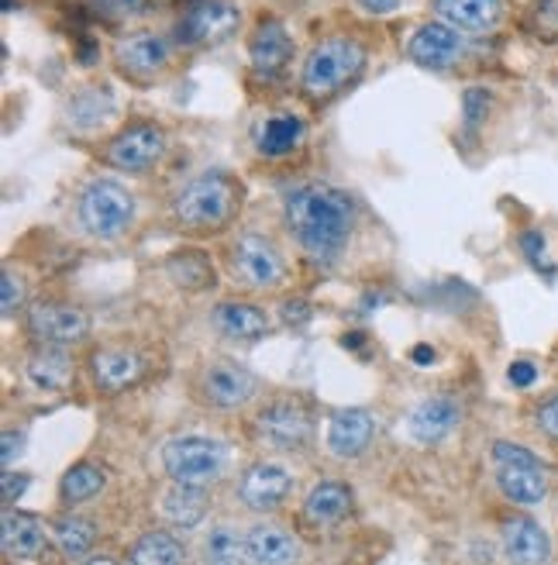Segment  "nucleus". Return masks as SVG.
I'll return each mask as SVG.
<instances>
[{
    "label": "nucleus",
    "mask_w": 558,
    "mask_h": 565,
    "mask_svg": "<svg viewBox=\"0 0 558 565\" xmlns=\"http://www.w3.org/2000/svg\"><path fill=\"white\" fill-rule=\"evenodd\" d=\"M355 217L352 196L328 183H303L283 201L287 232L314 263H334L342 256L355 232Z\"/></svg>",
    "instance_id": "f257e3e1"
},
{
    "label": "nucleus",
    "mask_w": 558,
    "mask_h": 565,
    "mask_svg": "<svg viewBox=\"0 0 558 565\" xmlns=\"http://www.w3.org/2000/svg\"><path fill=\"white\" fill-rule=\"evenodd\" d=\"M238 207H242V183L228 173H221V169H207V173L186 180L173 196L176 224L193 235H211L228 228Z\"/></svg>",
    "instance_id": "f03ea898"
},
{
    "label": "nucleus",
    "mask_w": 558,
    "mask_h": 565,
    "mask_svg": "<svg viewBox=\"0 0 558 565\" xmlns=\"http://www.w3.org/2000/svg\"><path fill=\"white\" fill-rule=\"evenodd\" d=\"M366 70V45L348 35H334L318 42L300 66V90L311 104H328Z\"/></svg>",
    "instance_id": "7ed1b4c3"
},
{
    "label": "nucleus",
    "mask_w": 558,
    "mask_h": 565,
    "mask_svg": "<svg viewBox=\"0 0 558 565\" xmlns=\"http://www.w3.org/2000/svg\"><path fill=\"white\" fill-rule=\"evenodd\" d=\"M135 193L110 177H94L76 196L79 228L97 242H118L121 235H128L135 224Z\"/></svg>",
    "instance_id": "20e7f679"
},
{
    "label": "nucleus",
    "mask_w": 558,
    "mask_h": 565,
    "mask_svg": "<svg viewBox=\"0 0 558 565\" xmlns=\"http://www.w3.org/2000/svg\"><path fill=\"white\" fill-rule=\"evenodd\" d=\"M493 479L500 493H504L514 507H541L548 500V476L535 451H527L517 441H493Z\"/></svg>",
    "instance_id": "39448f33"
},
{
    "label": "nucleus",
    "mask_w": 558,
    "mask_h": 565,
    "mask_svg": "<svg viewBox=\"0 0 558 565\" xmlns=\"http://www.w3.org/2000/svg\"><path fill=\"white\" fill-rule=\"evenodd\" d=\"M162 466H165V476L173 479L180 487H211L221 479L228 466V451L221 441L214 438H204V435H183V438H173L165 441L162 448Z\"/></svg>",
    "instance_id": "423d86ee"
},
{
    "label": "nucleus",
    "mask_w": 558,
    "mask_h": 565,
    "mask_svg": "<svg viewBox=\"0 0 558 565\" xmlns=\"http://www.w3.org/2000/svg\"><path fill=\"white\" fill-rule=\"evenodd\" d=\"M242 24V11L235 0H190L180 14L176 39L186 49H211L228 42Z\"/></svg>",
    "instance_id": "0eeeda50"
},
{
    "label": "nucleus",
    "mask_w": 558,
    "mask_h": 565,
    "mask_svg": "<svg viewBox=\"0 0 558 565\" xmlns=\"http://www.w3.org/2000/svg\"><path fill=\"white\" fill-rule=\"evenodd\" d=\"M165 152H170V138L155 121H131L107 141L104 162L121 169V173H146L162 162Z\"/></svg>",
    "instance_id": "6e6552de"
},
{
    "label": "nucleus",
    "mask_w": 558,
    "mask_h": 565,
    "mask_svg": "<svg viewBox=\"0 0 558 565\" xmlns=\"http://www.w3.org/2000/svg\"><path fill=\"white\" fill-rule=\"evenodd\" d=\"M232 273L248 290H276L287 279V259L266 235L245 232L232 245Z\"/></svg>",
    "instance_id": "1a4fd4ad"
},
{
    "label": "nucleus",
    "mask_w": 558,
    "mask_h": 565,
    "mask_svg": "<svg viewBox=\"0 0 558 565\" xmlns=\"http://www.w3.org/2000/svg\"><path fill=\"white\" fill-rule=\"evenodd\" d=\"M28 331H32V338L39 345L73 349L79 342H87L90 318H87V310H79L76 303L39 300L32 310H28Z\"/></svg>",
    "instance_id": "9d476101"
},
{
    "label": "nucleus",
    "mask_w": 558,
    "mask_h": 565,
    "mask_svg": "<svg viewBox=\"0 0 558 565\" xmlns=\"http://www.w3.org/2000/svg\"><path fill=\"white\" fill-rule=\"evenodd\" d=\"M173 63V42L159 32H128L125 39L115 42V66L135 79V83H152L159 79Z\"/></svg>",
    "instance_id": "9b49d317"
},
{
    "label": "nucleus",
    "mask_w": 558,
    "mask_h": 565,
    "mask_svg": "<svg viewBox=\"0 0 558 565\" xmlns=\"http://www.w3.org/2000/svg\"><path fill=\"white\" fill-rule=\"evenodd\" d=\"M407 55L410 63H417L421 70H455L465 55H469V35H462L459 28L444 24V21H425L407 42Z\"/></svg>",
    "instance_id": "f8f14e48"
},
{
    "label": "nucleus",
    "mask_w": 558,
    "mask_h": 565,
    "mask_svg": "<svg viewBox=\"0 0 558 565\" xmlns=\"http://www.w3.org/2000/svg\"><path fill=\"white\" fill-rule=\"evenodd\" d=\"M256 431L276 451H300L311 445V435H314L311 411L300 401H272L259 411Z\"/></svg>",
    "instance_id": "ddd939ff"
},
{
    "label": "nucleus",
    "mask_w": 558,
    "mask_h": 565,
    "mask_svg": "<svg viewBox=\"0 0 558 565\" xmlns=\"http://www.w3.org/2000/svg\"><path fill=\"white\" fill-rule=\"evenodd\" d=\"M259 393V380L245 370L238 362H211L207 370L201 373V397L217 407V411H235L245 407Z\"/></svg>",
    "instance_id": "4468645a"
},
{
    "label": "nucleus",
    "mask_w": 558,
    "mask_h": 565,
    "mask_svg": "<svg viewBox=\"0 0 558 565\" xmlns=\"http://www.w3.org/2000/svg\"><path fill=\"white\" fill-rule=\"evenodd\" d=\"M290 63H293V39L287 32V24L279 18H262L253 39H248V66H253L259 79H276L287 73Z\"/></svg>",
    "instance_id": "2eb2a0df"
},
{
    "label": "nucleus",
    "mask_w": 558,
    "mask_h": 565,
    "mask_svg": "<svg viewBox=\"0 0 558 565\" xmlns=\"http://www.w3.org/2000/svg\"><path fill=\"white\" fill-rule=\"evenodd\" d=\"M290 490H293V476L279 462H253L238 479V500L256 514L276 511L279 503H287Z\"/></svg>",
    "instance_id": "dca6fc26"
},
{
    "label": "nucleus",
    "mask_w": 558,
    "mask_h": 565,
    "mask_svg": "<svg viewBox=\"0 0 558 565\" xmlns=\"http://www.w3.org/2000/svg\"><path fill=\"white\" fill-rule=\"evenodd\" d=\"M438 21L459 28L462 35H493L507 14V0H434Z\"/></svg>",
    "instance_id": "f3484780"
},
{
    "label": "nucleus",
    "mask_w": 558,
    "mask_h": 565,
    "mask_svg": "<svg viewBox=\"0 0 558 565\" xmlns=\"http://www.w3.org/2000/svg\"><path fill=\"white\" fill-rule=\"evenodd\" d=\"M500 548H504V558L511 565H548L551 558L548 531L524 514L504 521V527H500Z\"/></svg>",
    "instance_id": "a211bd4d"
},
{
    "label": "nucleus",
    "mask_w": 558,
    "mask_h": 565,
    "mask_svg": "<svg viewBox=\"0 0 558 565\" xmlns=\"http://www.w3.org/2000/svg\"><path fill=\"white\" fill-rule=\"evenodd\" d=\"M376 438V420L369 411L348 407L334 411L328 420V451L334 459H358Z\"/></svg>",
    "instance_id": "6ab92c4d"
},
{
    "label": "nucleus",
    "mask_w": 558,
    "mask_h": 565,
    "mask_svg": "<svg viewBox=\"0 0 558 565\" xmlns=\"http://www.w3.org/2000/svg\"><path fill=\"white\" fill-rule=\"evenodd\" d=\"M459 424H462V407L449 397V393H438V397H428L410 411L407 431L414 441L438 445V441L449 438Z\"/></svg>",
    "instance_id": "aec40b11"
},
{
    "label": "nucleus",
    "mask_w": 558,
    "mask_h": 565,
    "mask_svg": "<svg viewBox=\"0 0 558 565\" xmlns=\"http://www.w3.org/2000/svg\"><path fill=\"white\" fill-rule=\"evenodd\" d=\"M211 324L217 334L232 338V342H259V338H266L272 328L266 310L256 303H245V300H221L211 315Z\"/></svg>",
    "instance_id": "412c9836"
},
{
    "label": "nucleus",
    "mask_w": 558,
    "mask_h": 565,
    "mask_svg": "<svg viewBox=\"0 0 558 565\" xmlns=\"http://www.w3.org/2000/svg\"><path fill=\"white\" fill-rule=\"evenodd\" d=\"M0 545L4 555L14 562H35L45 552V524L32 514H21L14 507H8L0 518Z\"/></svg>",
    "instance_id": "4be33fe9"
},
{
    "label": "nucleus",
    "mask_w": 558,
    "mask_h": 565,
    "mask_svg": "<svg viewBox=\"0 0 558 565\" xmlns=\"http://www.w3.org/2000/svg\"><path fill=\"white\" fill-rule=\"evenodd\" d=\"M90 373L97 390L104 393H121L128 386H135L146 373V362L131 349H100L90 355Z\"/></svg>",
    "instance_id": "5701e85b"
},
{
    "label": "nucleus",
    "mask_w": 558,
    "mask_h": 565,
    "mask_svg": "<svg viewBox=\"0 0 558 565\" xmlns=\"http://www.w3.org/2000/svg\"><path fill=\"white\" fill-rule=\"evenodd\" d=\"M245 552L253 565H297L300 545L297 539L279 524H256L245 531Z\"/></svg>",
    "instance_id": "b1692460"
},
{
    "label": "nucleus",
    "mask_w": 558,
    "mask_h": 565,
    "mask_svg": "<svg viewBox=\"0 0 558 565\" xmlns=\"http://www.w3.org/2000/svg\"><path fill=\"white\" fill-rule=\"evenodd\" d=\"M348 511H352V490L342 487V483H334V479L318 483L303 500V518L311 521L314 527L339 524Z\"/></svg>",
    "instance_id": "393cba45"
},
{
    "label": "nucleus",
    "mask_w": 558,
    "mask_h": 565,
    "mask_svg": "<svg viewBox=\"0 0 558 565\" xmlns=\"http://www.w3.org/2000/svg\"><path fill=\"white\" fill-rule=\"evenodd\" d=\"M24 373H28V380H32L39 390H45V393H63L69 386V380H73V362H69L66 349H49V345H42L32 359H28Z\"/></svg>",
    "instance_id": "a878e982"
},
{
    "label": "nucleus",
    "mask_w": 558,
    "mask_h": 565,
    "mask_svg": "<svg viewBox=\"0 0 558 565\" xmlns=\"http://www.w3.org/2000/svg\"><path fill=\"white\" fill-rule=\"evenodd\" d=\"M162 518L176 524V527H197L207 514V490L204 487H180L173 483L170 490L162 493L159 503Z\"/></svg>",
    "instance_id": "bb28decb"
},
{
    "label": "nucleus",
    "mask_w": 558,
    "mask_h": 565,
    "mask_svg": "<svg viewBox=\"0 0 558 565\" xmlns=\"http://www.w3.org/2000/svg\"><path fill=\"white\" fill-rule=\"evenodd\" d=\"M307 125L297 115H272L262 131H259V152L269 159H283L290 152H297L303 146Z\"/></svg>",
    "instance_id": "cd10ccee"
},
{
    "label": "nucleus",
    "mask_w": 558,
    "mask_h": 565,
    "mask_svg": "<svg viewBox=\"0 0 558 565\" xmlns=\"http://www.w3.org/2000/svg\"><path fill=\"white\" fill-rule=\"evenodd\" d=\"M128 565H183V545L170 531H149L131 545Z\"/></svg>",
    "instance_id": "c85d7f7f"
},
{
    "label": "nucleus",
    "mask_w": 558,
    "mask_h": 565,
    "mask_svg": "<svg viewBox=\"0 0 558 565\" xmlns=\"http://www.w3.org/2000/svg\"><path fill=\"white\" fill-rule=\"evenodd\" d=\"M165 273L183 290H204L214 282V266L204 252H173L170 263H165Z\"/></svg>",
    "instance_id": "c756f323"
},
{
    "label": "nucleus",
    "mask_w": 558,
    "mask_h": 565,
    "mask_svg": "<svg viewBox=\"0 0 558 565\" xmlns=\"http://www.w3.org/2000/svg\"><path fill=\"white\" fill-rule=\"evenodd\" d=\"M52 542L60 545V552L66 558H83L94 542H97V531L87 518H76V514H66L60 521H52Z\"/></svg>",
    "instance_id": "7c9ffc66"
},
{
    "label": "nucleus",
    "mask_w": 558,
    "mask_h": 565,
    "mask_svg": "<svg viewBox=\"0 0 558 565\" xmlns=\"http://www.w3.org/2000/svg\"><path fill=\"white\" fill-rule=\"evenodd\" d=\"M104 487H107V469H100V466H94V462H79V466H73V469L63 476L60 497H63V503L76 507V503L94 500Z\"/></svg>",
    "instance_id": "2f4dec72"
},
{
    "label": "nucleus",
    "mask_w": 558,
    "mask_h": 565,
    "mask_svg": "<svg viewBox=\"0 0 558 565\" xmlns=\"http://www.w3.org/2000/svg\"><path fill=\"white\" fill-rule=\"evenodd\" d=\"M204 562L207 565H242V562H248L245 539L232 524L211 527L207 539H204Z\"/></svg>",
    "instance_id": "473e14b6"
},
{
    "label": "nucleus",
    "mask_w": 558,
    "mask_h": 565,
    "mask_svg": "<svg viewBox=\"0 0 558 565\" xmlns=\"http://www.w3.org/2000/svg\"><path fill=\"white\" fill-rule=\"evenodd\" d=\"M107 110H115V97L107 94V87H87L69 100V121L76 128H90L107 118Z\"/></svg>",
    "instance_id": "72a5a7b5"
},
{
    "label": "nucleus",
    "mask_w": 558,
    "mask_h": 565,
    "mask_svg": "<svg viewBox=\"0 0 558 565\" xmlns=\"http://www.w3.org/2000/svg\"><path fill=\"white\" fill-rule=\"evenodd\" d=\"M486 110H490V94H486L483 87H472V90L462 97V115H465V125H469V128L483 125Z\"/></svg>",
    "instance_id": "f704fd0d"
},
{
    "label": "nucleus",
    "mask_w": 558,
    "mask_h": 565,
    "mask_svg": "<svg viewBox=\"0 0 558 565\" xmlns=\"http://www.w3.org/2000/svg\"><path fill=\"white\" fill-rule=\"evenodd\" d=\"M535 424H538V431L551 441H558V393L548 401H541V407L535 411Z\"/></svg>",
    "instance_id": "c9c22d12"
},
{
    "label": "nucleus",
    "mask_w": 558,
    "mask_h": 565,
    "mask_svg": "<svg viewBox=\"0 0 558 565\" xmlns=\"http://www.w3.org/2000/svg\"><path fill=\"white\" fill-rule=\"evenodd\" d=\"M0 294H4V315L11 318V315H18L21 310V303H24V282H21V276H14V273H4V282H0Z\"/></svg>",
    "instance_id": "e433bc0d"
},
{
    "label": "nucleus",
    "mask_w": 558,
    "mask_h": 565,
    "mask_svg": "<svg viewBox=\"0 0 558 565\" xmlns=\"http://www.w3.org/2000/svg\"><path fill=\"white\" fill-rule=\"evenodd\" d=\"M521 248H524L527 263L538 266V269H548V248H545L541 232H524V235H521Z\"/></svg>",
    "instance_id": "4c0bfd02"
},
{
    "label": "nucleus",
    "mask_w": 558,
    "mask_h": 565,
    "mask_svg": "<svg viewBox=\"0 0 558 565\" xmlns=\"http://www.w3.org/2000/svg\"><path fill=\"white\" fill-rule=\"evenodd\" d=\"M507 380H511V386H521V390L535 386V380H538V365L521 359V362H514L511 370H507Z\"/></svg>",
    "instance_id": "58836bf2"
},
{
    "label": "nucleus",
    "mask_w": 558,
    "mask_h": 565,
    "mask_svg": "<svg viewBox=\"0 0 558 565\" xmlns=\"http://www.w3.org/2000/svg\"><path fill=\"white\" fill-rule=\"evenodd\" d=\"M0 490H4V503H18L21 500V493L28 490V476L24 472H4L0 476Z\"/></svg>",
    "instance_id": "ea45409f"
},
{
    "label": "nucleus",
    "mask_w": 558,
    "mask_h": 565,
    "mask_svg": "<svg viewBox=\"0 0 558 565\" xmlns=\"http://www.w3.org/2000/svg\"><path fill=\"white\" fill-rule=\"evenodd\" d=\"M355 4L366 11V14H376V18H383V14H394L397 8H400V0H355Z\"/></svg>",
    "instance_id": "a19ab883"
},
{
    "label": "nucleus",
    "mask_w": 558,
    "mask_h": 565,
    "mask_svg": "<svg viewBox=\"0 0 558 565\" xmlns=\"http://www.w3.org/2000/svg\"><path fill=\"white\" fill-rule=\"evenodd\" d=\"M97 4H100L104 11H110V14H131V11H138V8H146L149 0H97Z\"/></svg>",
    "instance_id": "79ce46f5"
},
{
    "label": "nucleus",
    "mask_w": 558,
    "mask_h": 565,
    "mask_svg": "<svg viewBox=\"0 0 558 565\" xmlns=\"http://www.w3.org/2000/svg\"><path fill=\"white\" fill-rule=\"evenodd\" d=\"M21 445H24V438H21V435H14V431H8V435H4V451H0V459H4V466H8V469H11L14 456H21V451H24Z\"/></svg>",
    "instance_id": "37998d69"
},
{
    "label": "nucleus",
    "mask_w": 558,
    "mask_h": 565,
    "mask_svg": "<svg viewBox=\"0 0 558 565\" xmlns=\"http://www.w3.org/2000/svg\"><path fill=\"white\" fill-rule=\"evenodd\" d=\"M538 18H541L545 32H558V0H545V4L538 8Z\"/></svg>",
    "instance_id": "c03bdc74"
},
{
    "label": "nucleus",
    "mask_w": 558,
    "mask_h": 565,
    "mask_svg": "<svg viewBox=\"0 0 558 565\" xmlns=\"http://www.w3.org/2000/svg\"><path fill=\"white\" fill-rule=\"evenodd\" d=\"M414 362H417V365H431V362H434V349L417 345V349H414Z\"/></svg>",
    "instance_id": "a18cd8bd"
},
{
    "label": "nucleus",
    "mask_w": 558,
    "mask_h": 565,
    "mask_svg": "<svg viewBox=\"0 0 558 565\" xmlns=\"http://www.w3.org/2000/svg\"><path fill=\"white\" fill-rule=\"evenodd\" d=\"M87 565H118V562L115 558H90Z\"/></svg>",
    "instance_id": "49530a36"
}]
</instances>
